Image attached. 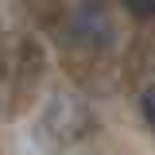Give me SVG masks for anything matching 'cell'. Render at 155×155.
I'll return each mask as SVG.
<instances>
[{"instance_id":"cell-1","label":"cell","mask_w":155,"mask_h":155,"mask_svg":"<svg viewBox=\"0 0 155 155\" xmlns=\"http://www.w3.org/2000/svg\"><path fill=\"white\" fill-rule=\"evenodd\" d=\"M140 109H143V120L151 124V132H155V81L143 89V97H140Z\"/></svg>"},{"instance_id":"cell-2","label":"cell","mask_w":155,"mask_h":155,"mask_svg":"<svg viewBox=\"0 0 155 155\" xmlns=\"http://www.w3.org/2000/svg\"><path fill=\"white\" fill-rule=\"evenodd\" d=\"M124 8H128L136 19H151L155 16V0H124Z\"/></svg>"}]
</instances>
